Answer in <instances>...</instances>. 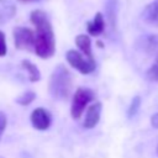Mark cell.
<instances>
[{"label": "cell", "instance_id": "1", "mask_svg": "<svg viewBox=\"0 0 158 158\" xmlns=\"http://www.w3.org/2000/svg\"><path fill=\"white\" fill-rule=\"evenodd\" d=\"M30 20L36 28L35 53L42 58H51L56 52V37L52 23L43 10L35 9L30 14Z\"/></svg>", "mask_w": 158, "mask_h": 158}, {"label": "cell", "instance_id": "2", "mask_svg": "<svg viewBox=\"0 0 158 158\" xmlns=\"http://www.w3.org/2000/svg\"><path fill=\"white\" fill-rule=\"evenodd\" d=\"M72 90V73L64 64H58L48 81V91L57 100H65Z\"/></svg>", "mask_w": 158, "mask_h": 158}, {"label": "cell", "instance_id": "3", "mask_svg": "<svg viewBox=\"0 0 158 158\" xmlns=\"http://www.w3.org/2000/svg\"><path fill=\"white\" fill-rule=\"evenodd\" d=\"M95 98V93L85 86H80L75 90L72 100V106H70V116L74 120L80 118L83 111L85 110L86 105L91 102Z\"/></svg>", "mask_w": 158, "mask_h": 158}, {"label": "cell", "instance_id": "4", "mask_svg": "<svg viewBox=\"0 0 158 158\" xmlns=\"http://www.w3.org/2000/svg\"><path fill=\"white\" fill-rule=\"evenodd\" d=\"M65 59H67L68 64L72 68L77 69L81 74H90L96 68L95 59H90V58L85 57L81 52H79L77 49H69V51H67Z\"/></svg>", "mask_w": 158, "mask_h": 158}, {"label": "cell", "instance_id": "5", "mask_svg": "<svg viewBox=\"0 0 158 158\" xmlns=\"http://www.w3.org/2000/svg\"><path fill=\"white\" fill-rule=\"evenodd\" d=\"M12 35L16 49H35L36 33L33 32V30L25 26H16L12 30Z\"/></svg>", "mask_w": 158, "mask_h": 158}, {"label": "cell", "instance_id": "6", "mask_svg": "<svg viewBox=\"0 0 158 158\" xmlns=\"http://www.w3.org/2000/svg\"><path fill=\"white\" fill-rule=\"evenodd\" d=\"M31 123L33 128L38 131H46L49 128L52 123V116L51 112L44 107H36L31 112Z\"/></svg>", "mask_w": 158, "mask_h": 158}, {"label": "cell", "instance_id": "7", "mask_svg": "<svg viewBox=\"0 0 158 158\" xmlns=\"http://www.w3.org/2000/svg\"><path fill=\"white\" fill-rule=\"evenodd\" d=\"M101 110H102V104L100 101H96L94 104H91L89 106V109L86 110V115L83 122L84 128H94L98 122L100 121V116H101Z\"/></svg>", "mask_w": 158, "mask_h": 158}, {"label": "cell", "instance_id": "8", "mask_svg": "<svg viewBox=\"0 0 158 158\" xmlns=\"http://www.w3.org/2000/svg\"><path fill=\"white\" fill-rule=\"evenodd\" d=\"M142 20L149 25L158 26V0H152L142 11Z\"/></svg>", "mask_w": 158, "mask_h": 158}, {"label": "cell", "instance_id": "9", "mask_svg": "<svg viewBox=\"0 0 158 158\" xmlns=\"http://www.w3.org/2000/svg\"><path fill=\"white\" fill-rule=\"evenodd\" d=\"M105 30V20L101 12H96L94 19L86 23V31L90 36H99Z\"/></svg>", "mask_w": 158, "mask_h": 158}, {"label": "cell", "instance_id": "10", "mask_svg": "<svg viewBox=\"0 0 158 158\" xmlns=\"http://www.w3.org/2000/svg\"><path fill=\"white\" fill-rule=\"evenodd\" d=\"M16 14V6L10 0H0V25L9 22Z\"/></svg>", "mask_w": 158, "mask_h": 158}, {"label": "cell", "instance_id": "11", "mask_svg": "<svg viewBox=\"0 0 158 158\" xmlns=\"http://www.w3.org/2000/svg\"><path fill=\"white\" fill-rule=\"evenodd\" d=\"M75 44L77 47L79 48V51L88 58L90 59H94V56H93V49H91V40L88 35H78L75 37Z\"/></svg>", "mask_w": 158, "mask_h": 158}, {"label": "cell", "instance_id": "12", "mask_svg": "<svg viewBox=\"0 0 158 158\" xmlns=\"http://www.w3.org/2000/svg\"><path fill=\"white\" fill-rule=\"evenodd\" d=\"M21 67L27 72L30 81L36 83V81H38V80L41 79V72H40V69H38L37 65H36L35 63H32L31 60H28V59H22V60H21Z\"/></svg>", "mask_w": 158, "mask_h": 158}, {"label": "cell", "instance_id": "13", "mask_svg": "<svg viewBox=\"0 0 158 158\" xmlns=\"http://www.w3.org/2000/svg\"><path fill=\"white\" fill-rule=\"evenodd\" d=\"M118 1L117 0H107L106 4V14H107V20L109 23L112 28L116 27V21H117V9H118Z\"/></svg>", "mask_w": 158, "mask_h": 158}, {"label": "cell", "instance_id": "14", "mask_svg": "<svg viewBox=\"0 0 158 158\" xmlns=\"http://www.w3.org/2000/svg\"><path fill=\"white\" fill-rule=\"evenodd\" d=\"M143 43H144L143 46H144V48H146L147 52L153 53L154 56L158 54V36H156V35L148 36V37L144 38V42Z\"/></svg>", "mask_w": 158, "mask_h": 158}, {"label": "cell", "instance_id": "15", "mask_svg": "<svg viewBox=\"0 0 158 158\" xmlns=\"http://www.w3.org/2000/svg\"><path fill=\"white\" fill-rule=\"evenodd\" d=\"M35 99H36V93L32 91V90H27V91L22 93L21 95H19V96L15 99V101H16V104H19V105L26 106V105H30Z\"/></svg>", "mask_w": 158, "mask_h": 158}, {"label": "cell", "instance_id": "16", "mask_svg": "<svg viewBox=\"0 0 158 158\" xmlns=\"http://www.w3.org/2000/svg\"><path fill=\"white\" fill-rule=\"evenodd\" d=\"M146 77H147L148 80L158 83V54H156V59H154L153 64L146 72Z\"/></svg>", "mask_w": 158, "mask_h": 158}, {"label": "cell", "instance_id": "17", "mask_svg": "<svg viewBox=\"0 0 158 158\" xmlns=\"http://www.w3.org/2000/svg\"><path fill=\"white\" fill-rule=\"evenodd\" d=\"M139 106H141V96H139V95H136V96L132 99V101H131V104H130V106H128L127 117H128V118L133 117V116L138 112Z\"/></svg>", "mask_w": 158, "mask_h": 158}, {"label": "cell", "instance_id": "18", "mask_svg": "<svg viewBox=\"0 0 158 158\" xmlns=\"http://www.w3.org/2000/svg\"><path fill=\"white\" fill-rule=\"evenodd\" d=\"M7 52V47H6V38H5V33L2 31H0V57H4Z\"/></svg>", "mask_w": 158, "mask_h": 158}, {"label": "cell", "instance_id": "19", "mask_svg": "<svg viewBox=\"0 0 158 158\" xmlns=\"http://www.w3.org/2000/svg\"><path fill=\"white\" fill-rule=\"evenodd\" d=\"M6 125H7V118H6V115L4 112L0 111V139L4 135V131L6 128Z\"/></svg>", "mask_w": 158, "mask_h": 158}, {"label": "cell", "instance_id": "20", "mask_svg": "<svg viewBox=\"0 0 158 158\" xmlns=\"http://www.w3.org/2000/svg\"><path fill=\"white\" fill-rule=\"evenodd\" d=\"M151 125H152V127L158 128V112L154 114V115L151 117Z\"/></svg>", "mask_w": 158, "mask_h": 158}, {"label": "cell", "instance_id": "21", "mask_svg": "<svg viewBox=\"0 0 158 158\" xmlns=\"http://www.w3.org/2000/svg\"><path fill=\"white\" fill-rule=\"evenodd\" d=\"M156 153H157V156H158V144H157V148H156Z\"/></svg>", "mask_w": 158, "mask_h": 158}, {"label": "cell", "instance_id": "22", "mask_svg": "<svg viewBox=\"0 0 158 158\" xmlns=\"http://www.w3.org/2000/svg\"><path fill=\"white\" fill-rule=\"evenodd\" d=\"M20 1H33V0H20Z\"/></svg>", "mask_w": 158, "mask_h": 158}]
</instances>
